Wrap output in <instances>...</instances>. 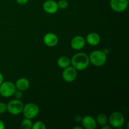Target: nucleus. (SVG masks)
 <instances>
[{
	"instance_id": "1",
	"label": "nucleus",
	"mask_w": 129,
	"mask_h": 129,
	"mask_svg": "<svg viewBox=\"0 0 129 129\" xmlns=\"http://www.w3.org/2000/svg\"><path fill=\"white\" fill-rule=\"evenodd\" d=\"M90 63L89 55L84 52L74 54L71 59V64L77 71H83L86 69Z\"/></svg>"
},
{
	"instance_id": "2",
	"label": "nucleus",
	"mask_w": 129,
	"mask_h": 129,
	"mask_svg": "<svg viewBox=\"0 0 129 129\" xmlns=\"http://www.w3.org/2000/svg\"><path fill=\"white\" fill-rule=\"evenodd\" d=\"M89 62L96 67L103 66L107 60V54L102 50H96L92 52L89 55Z\"/></svg>"
},
{
	"instance_id": "3",
	"label": "nucleus",
	"mask_w": 129,
	"mask_h": 129,
	"mask_svg": "<svg viewBox=\"0 0 129 129\" xmlns=\"http://www.w3.org/2000/svg\"><path fill=\"white\" fill-rule=\"evenodd\" d=\"M24 105L20 100L14 99L7 104V111L11 115H18L22 113Z\"/></svg>"
},
{
	"instance_id": "4",
	"label": "nucleus",
	"mask_w": 129,
	"mask_h": 129,
	"mask_svg": "<svg viewBox=\"0 0 129 129\" xmlns=\"http://www.w3.org/2000/svg\"><path fill=\"white\" fill-rule=\"evenodd\" d=\"M22 113L25 118L33 119L38 115L39 113V107L34 103H28L24 105Z\"/></svg>"
},
{
	"instance_id": "5",
	"label": "nucleus",
	"mask_w": 129,
	"mask_h": 129,
	"mask_svg": "<svg viewBox=\"0 0 129 129\" xmlns=\"http://www.w3.org/2000/svg\"><path fill=\"white\" fill-rule=\"evenodd\" d=\"M15 83L11 81H3L0 85V94L5 98L13 96L16 90Z\"/></svg>"
},
{
	"instance_id": "6",
	"label": "nucleus",
	"mask_w": 129,
	"mask_h": 129,
	"mask_svg": "<svg viewBox=\"0 0 129 129\" xmlns=\"http://www.w3.org/2000/svg\"><path fill=\"white\" fill-rule=\"evenodd\" d=\"M109 122L112 127L120 128L125 124V117L120 112H115L110 116Z\"/></svg>"
},
{
	"instance_id": "7",
	"label": "nucleus",
	"mask_w": 129,
	"mask_h": 129,
	"mask_svg": "<svg viewBox=\"0 0 129 129\" xmlns=\"http://www.w3.org/2000/svg\"><path fill=\"white\" fill-rule=\"evenodd\" d=\"M62 77V79L68 83H71L74 81L77 78V70L73 66H68L63 69Z\"/></svg>"
},
{
	"instance_id": "8",
	"label": "nucleus",
	"mask_w": 129,
	"mask_h": 129,
	"mask_svg": "<svg viewBox=\"0 0 129 129\" xmlns=\"http://www.w3.org/2000/svg\"><path fill=\"white\" fill-rule=\"evenodd\" d=\"M112 10L117 13L124 11L128 5V0H110V2Z\"/></svg>"
},
{
	"instance_id": "9",
	"label": "nucleus",
	"mask_w": 129,
	"mask_h": 129,
	"mask_svg": "<svg viewBox=\"0 0 129 129\" xmlns=\"http://www.w3.org/2000/svg\"><path fill=\"white\" fill-rule=\"evenodd\" d=\"M43 41L46 46L53 47L57 45L59 42V38L56 34L49 32L44 35L43 38Z\"/></svg>"
},
{
	"instance_id": "10",
	"label": "nucleus",
	"mask_w": 129,
	"mask_h": 129,
	"mask_svg": "<svg viewBox=\"0 0 129 129\" xmlns=\"http://www.w3.org/2000/svg\"><path fill=\"white\" fill-rule=\"evenodd\" d=\"M86 45V40L81 35L75 36L72 39L71 41V47L72 49L76 50H81Z\"/></svg>"
},
{
	"instance_id": "11",
	"label": "nucleus",
	"mask_w": 129,
	"mask_h": 129,
	"mask_svg": "<svg viewBox=\"0 0 129 129\" xmlns=\"http://www.w3.org/2000/svg\"><path fill=\"white\" fill-rule=\"evenodd\" d=\"M44 10L48 14L52 15L57 12L59 10L57 3L54 0H47L43 5Z\"/></svg>"
},
{
	"instance_id": "12",
	"label": "nucleus",
	"mask_w": 129,
	"mask_h": 129,
	"mask_svg": "<svg viewBox=\"0 0 129 129\" xmlns=\"http://www.w3.org/2000/svg\"><path fill=\"white\" fill-rule=\"evenodd\" d=\"M81 123L83 127L86 129H95L97 127L96 119L92 116L86 115L82 118Z\"/></svg>"
},
{
	"instance_id": "13",
	"label": "nucleus",
	"mask_w": 129,
	"mask_h": 129,
	"mask_svg": "<svg viewBox=\"0 0 129 129\" xmlns=\"http://www.w3.org/2000/svg\"><path fill=\"white\" fill-rule=\"evenodd\" d=\"M86 42L91 46H96L100 43V36L97 33L91 32L87 35L86 37Z\"/></svg>"
},
{
	"instance_id": "14",
	"label": "nucleus",
	"mask_w": 129,
	"mask_h": 129,
	"mask_svg": "<svg viewBox=\"0 0 129 129\" xmlns=\"http://www.w3.org/2000/svg\"><path fill=\"white\" fill-rule=\"evenodd\" d=\"M15 85L16 89L21 91H25L27 90L30 87V82L26 78H21L16 80Z\"/></svg>"
},
{
	"instance_id": "15",
	"label": "nucleus",
	"mask_w": 129,
	"mask_h": 129,
	"mask_svg": "<svg viewBox=\"0 0 129 129\" xmlns=\"http://www.w3.org/2000/svg\"><path fill=\"white\" fill-rule=\"evenodd\" d=\"M57 66L61 69H64L71 65V59L66 56H61L57 59Z\"/></svg>"
},
{
	"instance_id": "16",
	"label": "nucleus",
	"mask_w": 129,
	"mask_h": 129,
	"mask_svg": "<svg viewBox=\"0 0 129 129\" xmlns=\"http://www.w3.org/2000/svg\"><path fill=\"white\" fill-rule=\"evenodd\" d=\"M96 121L98 124H99L100 126H103L107 124L108 123V117L104 113H100L97 115Z\"/></svg>"
},
{
	"instance_id": "17",
	"label": "nucleus",
	"mask_w": 129,
	"mask_h": 129,
	"mask_svg": "<svg viewBox=\"0 0 129 129\" xmlns=\"http://www.w3.org/2000/svg\"><path fill=\"white\" fill-rule=\"evenodd\" d=\"M33 123L31 122V119L25 118V119L21 121V127L23 129H31Z\"/></svg>"
},
{
	"instance_id": "18",
	"label": "nucleus",
	"mask_w": 129,
	"mask_h": 129,
	"mask_svg": "<svg viewBox=\"0 0 129 129\" xmlns=\"http://www.w3.org/2000/svg\"><path fill=\"white\" fill-rule=\"evenodd\" d=\"M32 129H45L46 128V125H45V123L42 121H37V122H35L33 123Z\"/></svg>"
},
{
	"instance_id": "19",
	"label": "nucleus",
	"mask_w": 129,
	"mask_h": 129,
	"mask_svg": "<svg viewBox=\"0 0 129 129\" xmlns=\"http://www.w3.org/2000/svg\"><path fill=\"white\" fill-rule=\"evenodd\" d=\"M57 5L59 8L61 9V10H65L69 6V3L66 0H60L57 3Z\"/></svg>"
},
{
	"instance_id": "20",
	"label": "nucleus",
	"mask_w": 129,
	"mask_h": 129,
	"mask_svg": "<svg viewBox=\"0 0 129 129\" xmlns=\"http://www.w3.org/2000/svg\"><path fill=\"white\" fill-rule=\"evenodd\" d=\"M7 111V105L3 102H0V114L5 113Z\"/></svg>"
},
{
	"instance_id": "21",
	"label": "nucleus",
	"mask_w": 129,
	"mask_h": 129,
	"mask_svg": "<svg viewBox=\"0 0 129 129\" xmlns=\"http://www.w3.org/2000/svg\"><path fill=\"white\" fill-rule=\"evenodd\" d=\"M13 96H15V98L16 99L18 100H20L21 98L23 97V94H22V91L20 90H18V89H16L14 93Z\"/></svg>"
},
{
	"instance_id": "22",
	"label": "nucleus",
	"mask_w": 129,
	"mask_h": 129,
	"mask_svg": "<svg viewBox=\"0 0 129 129\" xmlns=\"http://www.w3.org/2000/svg\"><path fill=\"white\" fill-rule=\"evenodd\" d=\"M29 0H16L17 4L20 5H25L28 2Z\"/></svg>"
},
{
	"instance_id": "23",
	"label": "nucleus",
	"mask_w": 129,
	"mask_h": 129,
	"mask_svg": "<svg viewBox=\"0 0 129 129\" xmlns=\"http://www.w3.org/2000/svg\"><path fill=\"white\" fill-rule=\"evenodd\" d=\"M81 119H82V117H81L80 115H78L74 117V120H75L76 122H81Z\"/></svg>"
},
{
	"instance_id": "24",
	"label": "nucleus",
	"mask_w": 129,
	"mask_h": 129,
	"mask_svg": "<svg viewBox=\"0 0 129 129\" xmlns=\"http://www.w3.org/2000/svg\"><path fill=\"white\" fill-rule=\"evenodd\" d=\"M5 124L2 120H0V129H5Z\"/></svg>"
},
{
	"instance_id": "25",
	"label": "nucleus",
	"mask_w": 129,
	"mask_h": 129,
	"mask_svg": "<svg viewBox=\"0 0 129 129\" xmlns=\"http://www.w3.org/2000/svg\"><path fill=\"white\" fill-rule=\"evenodd\" d=\"M102 129H112V127L111 125H108L107 124H106V125H105L102 126Z\"/></svg>"
},
{
	"instance_id": "26",
	"label": "nucleus",
	"mask_w": 129,
	"mask_h": 129,
	"mask_svg": "<svg viewBox=\"0 0 129 129\" xmlns=\"http://www.w3.org/2000/svg\"><path fill=\"white\" fill-rule=\"evenodd\" d=\"M4 81V77L3 75L1 73H0V85L1 84V83Z\"/></svg>"
},
{
	"instance_id": "27",
	"label": "nucleus",
	"mask_w": 129,
	"mask_h": 129,
	"mask_svg": "<svg viewBox=\"0 0 129 129\" xmlns=\"http://www.w3.org/2000/svg\"><path fill=\"white\" fill-rule=\"evenodd\" d=\"M83 128H82L81 127H80V126H75V127H73V129H82Z\"/></svg>"
}]
</instances>
